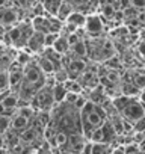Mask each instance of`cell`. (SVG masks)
I'll return each mask as SVG.
<instances>
[{
    "label": "cell",
    "mask_w": 145,
    "mask_h": 154,
    "mask_svg": "<svg viewBox=\"0 0 145 154\" xmlns=\"http://www.w3.org/2000/svg\"><path fill=\"white\" fill-rule=\"evenodd\" d=\"M63 86L66 88L68 92H76V94H82V89H83L79 80H72V79H68L63 83Z\"/></svg>",
    "instance_id": "cell-15"
},
{
    "label": "cell",
    "mask_w": 145,
    "mask_h": 154,
    "mask_svg": "<svg viewBox=\"0 0 145 154\" xmlns=\"http://www.w3.org/2000/svg\"><path fill=\"white\" fill-rule=\"evenodd\" d=\"M83 30H85L89 36L98 38V36L104 32V20H103L101 15L97 14V12L89 14V15H86V23H85Z\"/></svg>",
    "instance_id": "cell-4"
},
{
    "label": "cell",
    "mask_w": 145,
    "mask_h": 154,
    "mask_svg": "<svg viewBox=\"0 0 145 154\" xmlns=\"http://www.w3.org/2000/svg\"><path fill=\"white\" fill-rule=\"evenodd\" d=\"M133 83H134L139 89H143V88H145V75L140 74V72H136L134 77H133Z\"/></svg>",
    "instance_id": "cell-21"
},
{
    "label": "cell",
    "mask_w": 145,
    "mask_h": 154,
    "mask_svg": "<svg viewBox=\"0 0 145 154\" xmlns=\"http://www.w3.org/2000/svg\"><path fill=\"white\" fill-rule=\"evenodd\" d=\"M140 154H145V140H143V145H140Z\"/></svg>",
    "instance_id": "cell-29"
},
{
    "label": "cell",
    "mask_w": 145,
    "mask_h": 154,
    "mask_svg": "<svg viewBox=\"0 0 145 154\" xmlns=\"http://www.w3.org/2000/svg\"><path fill=\"white\" fill-rule=\"evenodd\" d=\"M137 98H139V101H140V103L143 104V107H145V88H143V89H140V92H139Z\"/></svg>",
    "instance_id": "cell-26"
},
{
    "label": "cell",
    "mask_w": 145,
    "mask_h": 154,
    "mask_svg": "<svg viewBox=\"0 0 145 154\" xmlns=\"http://www.w3.org/2000/svg\"><path fill=\"white\" fill-rule=\"evenodd\" d=\"M45 79H47V75L41 71V68L38 66V63L35 60H32L30 63H27L24 66V80L29 82L30 85H33L38 91L45 85Z\"/></svg>",
    "instance_id": "cell-3"
},
{
    "label": "cell",
    "mask_w": 145,
    "mask_h": 154,
    "mask_svg": "<svg viewBox=\"0 0 145 154\" xmlns=\"http://www.w3.org/2000/svg\"><path fill=\"white\" fill-rule=\"evenodd\" d=\"M0 115H9L8 113V110H6V107L3 106V103L0 101Z\"/></svg>",
    "instance_id": "cell-27"
},
{
    "label": "cell",
    "mask_w": 145,
    "mask_h": 154,
    "mask_svg": "<svg viewBox=\"0 0 145 154\" xmlns=\"http://www.w3.org/2000/svg\"><path fill=\"white\" fill-rule=\"evenodd\" d=\"M86 103H88V98H86V97H83V95L80 94V95L77 97V100L74 101V104H72V106H74L77 110H82V109L85 107V104H86Z\"/></svg>",
    "instance_id": "cell-22"
},
{
    "label": "cell",
    "mask_w": 145,
    "mask_h": 154,
    "mask_svg": "<svg viewBox=\"0 0 145 154\" xmlns=\"http://www.w3.org/2000/svg\"><path fill=\"white\" fill-rule=\"evenodd\" d=\"M53 98H54V103L56 104H60L65 101V97H66V88L63 86V83H56L53 88Z\"/></svg>",
    "instance_id": "cell-12"
},
{
    "label": "cell",
    "mask_w": 145,
    "mask_h": 154,
    "mask_svg": "<svg viewBox=\"0 0 145 154\" xmlns=\"http://www.w3.org/2000/svg\"><path fill=\"white\" fill-rule=\"evenodd\" d=\"M53 48L59 53V54H62V56H65V54H68L69 53V42H68V38L65 36V35H59V38H57V41L54 42V45H53Z\"/></svg>",
    "instance_id": "cell-11"
},
{
    "label": "cell",
    "mask_w": 145,
    "mask_h": 154,
    "mask_svg": "<svg viewBox=\"0 0 145 154\" xmlns=\"http://www.w3.org/2000/svg\"><path fill=\"white\" fill-rule=\"evenodd\" d=\"M14 60H15L17 63H20V65L24 68V66H26L27 63H30L33 59H32V53H29L26 48H21V50L17 53V57H15Z\"/></svg>",
    "instance_id": "cell-14"
},
{
    "label": "cell",
    "mask_w": 145,
    "mask_h": 154,
    "mask_svg": "<svg viewBox=\"0 0 145 154\" xmlns=\"http://www.w3.org/2000/svg\"><path fill=\"white\" fill-rule=\"evenodd\" d=\"M91 154H112V148L109 143H92Z\"/></svg>",
    "instance_id": "cell-17"
},
{
    "label": "cell",
    "mask_w": 145,
    "mask_h": 154,
    "mask_svg": "<svg viewBox=\"0 0 145 154\" xmlns=\"http://www.w3.org/2000/svg\"><path fill=\"white\" fill-rule=\"evenodd\" d=\"M69 53H71V56L74 57V59H83V57H86L88 56V45H86V42L83 39H80L77 44L71 45Z\"/></svg>",
    "instance_id": "cell-9"
},
{
    "label": "cell",
    "mask_w": 145,
    "mask_h": 154,
    "mask_svg": "<svg viewBox=\"0 0 145 154\" xmlns=\"http://www.w3.org/2000/svg\"><path fill=\"white\" fill-rule=\"evenodd\" d=\"M65 23H69L72 26H76L77 29H82V27H85V23H86V14L79 12V11H74L68 17V20Z\"/></svg>",
    "instance_id": "cell-10"
},
{
    "label": "cell",
    "mask_w": 145,
    "mask_h": 154,
    "mask_svg": "<svg viewBox=\"0 0 145 154\" xmlns=\"http://www.w3.org/2000/svg\"><path fill=\"white\" fill-rule=\"evenodd\" d=\"M12 116L11 115H0V134H5L11 128Z\"/></svg>",
    "instance_id": "cell-18"
},
{
    "label": "cell",
    "mask_w": 145,
    "mask_h": 154,
    "mask_svg": "<svg viewBox=\"0 0 145 154\" xmlns=\"http://www.w3.org/2000/svg\"><path fill=\"white\" fill-rule=\"evenodd\" d=\"M139 39H140V41H145V27H142V29L139 30Z\"/></svg>",
    "instance_id": "cell-28"
},
{
    "label": "cell",
    "mask_w": 145,
    "mask_h": 154,
    "mask_svg": "<svg viewBox=\"0 0 145 154\" xmlns=\"http://www.w3.org/2000/svg\"><path fill=\"white\" fill-rule=\"evenodd\" d=\"M35 62L38 63V66L41 68V71H42L45 75H53V74L57 71L56 66H54V63H53L48 57H45L44 54H39V56L36 57Z\"/></svg>",
    "instance_id": "cell-7"
},
{
    "label": "cell",
    "mask_w": 145,
    "mask_h": 154,
    "mask_svg": "<svg viewBox=\"0 0 145 154\" xmlns=\"http://www.w3.org/2000/svg\"><path fill=\"white\" fill-rule=\"evenodd\" d=\"M35 137H36V130L33 127H27L26 130H23L20 133V139L23 142H33Z\"/></svg>",
    "instance_id": "cell-16"
},
{
    "label": "cell",
    "mask_w": 145,
    "mask_h": 154,
    "mask_svg": "<svg viewBox=\"0 0 145 154\" xmlns=\"http://www.w3.org/2000/svg\"><path fill=\"white\" fill-rule=\"evenodd\" d=\"M80 94H76V92H66V97H65V103L68 104H74V101L77 100Z\"/></svg>",
    "instance_id": "cell-23"
},
{
    "label": "cell",
    "mask_w": 145,
    "mask_h": 154,
    "mask_svg": "<svg viewBox=\"0 0 145 154\" xmlns=\"http://www.w3.org/2000/svg\"><path fill=\"white\" fill-rule=\"evenodd\" d=\"M112 154H127V151H125V145H118V146L112 148Z\"/></svg>",
    "instance_id": "cell-25"
},
{
    "label": "cell",
    "mask_w": 145,
    "mask_h": 154,
    "mask_svg": "<svg viewBox=\"0 0 145 154\" xmlns=\"http://www.w3.org/2000/svg\"><path fill=\"white\" fill-rule=\"evenodd\" d=\"M116 109V112L121 115V118L131 125L136 124L139 119L145 116V107L136 97H128V95H118L113 98L112 103Z\"/></svg>",
    "instance_id": "cell-1"
},
{
    "label": "cell",
    "mask_w": 145,
    "mask_h": 154,
    "mask_svg": "<svg viewBox=\"0 0 145 154\" xmlns=\"http://www.w3.org/2000/svg\"><path fill=\"white\" fill-rule=\"evenodd\" d=\"M59 35H60V33H47V35H45V38H44L45 48H47V47H53V45H54V42L57 41Z\"/></svg>",
    "instance_id": "cell-20"
},
{
    "label": "cell",
    "mask_w": 145,
    "mask_h": 154,
    "mask_svg": "<svg viewBox=\"0 0 145 154\" xmlns=\"http://www.w3.org/2000/svg\"><path fill=\"white\" fill-rule=\"evenodd\" d=\"M44 38L45 35L44 33H39V32H33L32 36L29 38L27 41V45L24 47L29 53H35V54H41L45 48V42H44Z\"/></svg>",
    "instance_id": "cell-5"
},
{
    "label": "cell",
    "mask_w": 145,
    "mask_h": 154,
    "mask_svg": "<svg viewBox=\"0 0 145 154\" xmlns=\"http://www.w3.org/2000/svg\"><path fill=\"white\" fill-rule=\"evenodd\" d=\"M106 118H107V113H106L104 107L88 100L85 107L80 110L82 128H83V136L86 140H89V136L95 128L101 127L106 122Z\"/></svg>",
    "instance_id": "cell-2"
},
{
    "label": "cell",
    "mask_w": 145,
    "mask_h": 154,
    "mask_svg": "<svg viewBox=\"0 0 145 154\" xmlns=\"http://www.w3.org/2000/svg\"><path fill=\"white\" fill-rule=\"evenodd\" d=\"M29 124H30V119H29V118H26V116H23V115H20V113H15V115L12 116L11 128L15 130V131H18V133H21L23 130H26V128L29 127Z\"/></svg>",
    "instance_id": "cell-8"
},
{
    "label": "cell",
    "mask_w": 145,
    "mask_h": 154,
    "mask_svg": "<svg viewBox=\"0 0 145 154\" xmlns=\"http://www.w3.org/2000/svg\"><path fill=\"white\" fill-rule=\"evenodd\" d=\"M0 154H6V152H5L3 149H0Z\"/></svg>",
    "instance_id": "cell-30"
},
{
    "label": "cell",
    "mask_w": 145,
    "mask_h": 154,
    "mask_svg": "<svg viewBox=\"0 0 145 154\" xmlns=\"http://www.w3.org/2000/svg\"><path fill=\"white\" fill-rule=\"evenodd\" d=\"M136 50H137L139 56L145 59V41H140V39H139V42H137V45H136Z\"/></svg>",
    "instance_id": "cell-24"
},
{
    "label": "cell",
    "mask_w": 145,
    "mask_h": 154,
    "mask_svg": "<svg viewBox=\"0 0 145 154\" xmlns=\"http://www.w3.org/2000/svg\"><path fill=\"white\" fill-rule=\"evenodd\" d=\"M139 154H140V152H139Z\"/></svg>",
    "instance_id": "cell-31"
},
{
    "label": "cell",
    "mask_w": 145,
    "mask_h": 154,
    "mask_svg": "<svg viewBox=\"0 0 145 154\" xmlns=\"http://www.w3.org/2000/svg\"><path fill=\"white\" fill-rule=\"evenodd\" d=\"M74 12V8H72L69 3H66L65 0L62 2V5L59 6V9H57V14H56V17L62 21V23H65L66 20H68V17Z\"/></svg>",
    "instance_id": "cell-13"
},
{
    "label": "cell",
    "mask_w": 145,
    "mask_h": 154,
    "mask_svg": "<svg viewBox=\"0 0 145 154\" xmlns=\"http://www.w3.org/2000/svg\"><path fill=\"white\" fill-rule=\"evenodd\" d=\"M18 20V15L14 9L6 8V9H0V24L2 26H14Z\"/></svg>",
    "instance_id": "cell-6"
},
{
    "label": "cell",
    "mask_w": 145,
    "mask_h": 154,
    "mask_svg": "<svg viewBox=\"0 0 145 154\" xmlns=\"http://www.w3.org/2000/svg\"><path fill=\"white\" fill-rule=\"evenodd\" d=\"M9 86V72L8 71H0V94L8 91Z\"/></svg>",
    "instance_id": "cell-19"
}]
</instances>
